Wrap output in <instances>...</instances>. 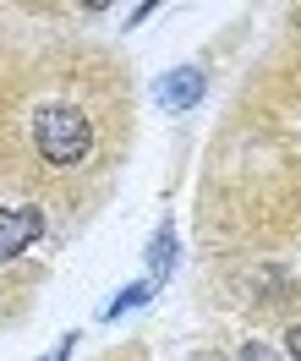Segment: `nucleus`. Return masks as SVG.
Segmentation results:
<instances>
[{
    "mask_svg": "<svg viewBox=\"0 0 301 361\" xmlns=\"http://www.w3.org/2000/svg\"><path fill=\"white\" fill-rule=\"evenodd\" d=\"M104 110L110 99L88 82L39 88L23 99V159L44 176H82L104 159Z\"/></svg>",
    "mask_w": 301,
    "mask_h": 361,
    "instance_id": "nucleus-1",
    "label": "nucleus"
},
{
    "mask_svg": "<svg viewBox=\"0 0 301 361\" xmlns=\"http://www.w3.org/2000/svg\"><path fill=\"white\" fill-rule=\"evenodd\" d=\"M39 230H44V214L33 203L23 208H0V263H11L17 252H27L39 241Z\"/></svg>",
    "mask_w": 301,
    "mask_h": 361,
    "instance_id": "nucleus-2",
    "label": "nucleus"
},
{
    "mask_svg": "<svg viewBox=\"0 0 301 361\" xmlns=\"http://www.w3.org/2000/svg\"><path fill=\"white\" fill-rule=\"evenodd\" d=\"M154 99H159L164 110H192V104L203 99V71L181 66V71H170V77H159V82H154Z\"/></svg>",
    "mask_w": 301,
    "mask_h": 361,
    "instance_id": "nucleus-3",
    "label": "nucleus"
},
{
    "mask_svg": "<svg viewBox=\"0 0 301 361\" xmlns=\"http://www.w3.org/2000/svg\"><path fill=\"white\" fill-rule=\"evenodd\" d=\"M148 295H154V285H132V290H121L116 301L104 307V317H121V312H132V307H142Z\"/></svg>",
    "mask_w": 301,
    "mask_h": 361,
    "instance_id": "nucleus-4",
    "label": "nucleus"
},
{
    "mask_svg": "<svg viewBox=\"0 0 301 361\" xmlns=\"http://www.w3.org/2000/svg\"><path fill=\"white\" fill-rule=\"evenodd\" d=\"M148 257H154V279H164V274H170V257H176V235H170V230H159V241H154V252H148Z\"/></svg>",
    "mask_w": 301,
    "mask_h": 361,
    "instance_id": "nucleus-5",
    "label": "nucleus"
},
{
    "mask_svg": "<svg viewBox=\"0 0 301 361\" xmlns=\"http://www.w3.org/2000/svg\"><path fill=\"white\" fill-rule=\"evenodd\" d=\"M241 361H279L269 345H241Z\"/></svg>",
    "mask_w": 301,
    "mask_h": 361,
    "instance_id": "nucleus-6",
    "label": "nucleus"
},
{
    "mask_svg": "<svg viewBox=\"0 0 301 361\" xmlns=\"http://www.w3.org/2000/svg\"><path fill=\"white\" fill-rule=\"evenodd\" d=\"M71 345H77V339H71V334H66V339H61V345H55V350H49V356H44V361H66V356H71Z\"/></svg>",
    "mask_w": 301,
    "mask_h": 361,
    "instance_id": "nucleus-7",
    "label": "nucleus"
},
{
    "mask_svg": "<svg viewBox=\"0 0 301 361\" xmlns=\"http://www.w3.org/2000/svg\"><path fill=\"white\" fill-rule=\"evenodd\" d=\"M285 345H290V361H301V323L290 329V339H285Z\"/></svg>",
    "mask_w": 301,
    "mask_h": 361,
    "instance_id": "nucleus-8",
    "label": "nucleus"
}]
</instances>
